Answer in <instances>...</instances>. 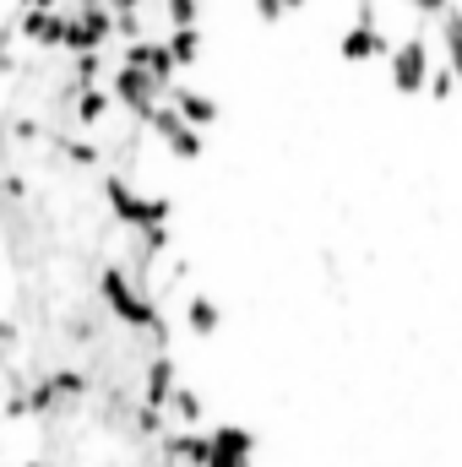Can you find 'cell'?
Instances as JSON below:
<instances>
[{
    "label": "cell",
    "mask_w": 462,
    "mask_h": 467,
    "mask_svg": "<svg viewBox=\"0 0 462 467\" xmlns=\"http://www.w3.org/2000/svg\"><path fill=\"white\" fill-rule=\"evenodd\" d=\"M419 16H441V11H452V0H408Z\"/></svg>",
    "instance_id": "cell-17"
},
{
    "label": "cell",
    "mask_w": 462,
    "mask_h": 467,
    "mask_svg": "<svg viewBox=\"0 0 462 467\" xmlns=\"http://www.w3.org/2000/svg\"><path fill=\"white\" fill-rule=\"evenodd\" d=\"M16 33L33 49H66V5H55V11H16Z\"/></svg>",
    "instance_id": "cell-5"
},
{
    "label": "cell",
    "mask_w": 462,
    "mask_h": 467,
    "mask_svg": "<svg viewBox=\"0 0 462 467\" xmlns=\"http://www.w3.org/2000/svg\"><path fill=\"white\" fill-rule=\"evenodd\" d=\"M250 5H256V16H261V22H283V16H289V11H283V0H250Z\"/></svg>",
    "instance_id": "cell-16"
},
{
    "label": "cell",
    "mask_w": 462,
    "mask_h": 467,
    "mask_svg": "<svg viewBox=\"0 0 462 467\" xmlns=\"http://www.w3.org/2000/svg\"><path fill=\"white\" fill-rule=\"evenodd\" d=\"M174 408H180V419H185V424H196V419H202V397H196V391H174Z\"/></svg>",
    "instance_id": "cell-15"
},
{
    "label": "cell",
    "mask_w": 462,
    "mask_h": 467,
    "mask_svg": "<svg viewBox=\"0 0 462 467\" xmlns=\"http://www.w3.org/2000/svg\"><path fill=\"white\" fill-rule=\"evenodd\" d=\"M169 99H174L180 119H185V125H196V130L218 119V99H207V93H196V88H180V82H174V88H169Z\"/></svg>",
    "instance_id": "cell-8"
},
{
    "label": "cell",
    "mask_w": 462,
    "mask_h": 467,
    "mask_svg": "<svg viewBox=\"0 0 462 467\" xmlns=\"http://www.w3.org/2000/svg\"><path fill=\"white\" fill-rule=\"evenodd\" d=\"M163 93H169V88H163V82H158L152 71H142V66H125V60L115 66V82H110V99H115L120 109H131L136 119H147V115H152V109L163 104Z\"/></svg>",
    "instance_id": "cell-3"
},
{
    "label": "cell",
    "mask_w": 462,
    "mask_h": 467,
    "mask_svg": "<svg viewBox=\"0 0 462 467\" xmlns=\"http://www.w3.org/2000/svg\"><path fill=\"white\" fill-rule=\"evenodd\" d=\"M115 38V11L99 0V5H66V55H88V49H104Z\"/></svg>",
    "instance_id": "cell-1"
},
{
    "label": "cell",
    "mask_w": 462,
    "mask_h": 467,
    "mask_svg": "<svg viewBox=\"0 0 462 467\" xmlns=\"http://www.w3.org/2000/svg\"><path fill=\"white\" fill-rule=\"evenodd\" d=\"M386 71H392V93H403V99H414V93H425V82H430V71H436V60H430V44L414 33V38H403V44H392V55H386Z\"/></svg>",
    "instance_id": "cell-2"
},
{
    "label": "cell",
    "mask_w": 462,
    "mask_h": 467,
    "mask_svg": "<svg viewBox=\"0 0 462 467\" xmlns=\"http://www.w3.org/2000/svg\"><path fill=\"white\" fill-rule=\"evenodd\" d=\"M305 5H310V0H283V11H305Z\"/></svg>",
    "instance_id": "cell-18"
},
{
    "label": "cell",
    "mask_w": 462,
    "mask_h": 467,
    "mask_svg": "<svg viewBox=\"0 0 462 467\" xmlns=\"http://www.w3.org/2000/svg\"><path fill=\"white\" fill-rule=\"evenodd\" d=\"M256 441L245 430H213L207 435V467H250Z\"/></svg>",
    "instance_id": "cell-7"
},
{
    "label": "cell",
    "mask_w": 462,
    "mask_h": 467,
    "mask_svg": "<svg viewBox=\"0 0 462 467\" xmlns=\"http://www.w3.org/2000/svg\"><path fill=\"white\" fill-rule=\"evenodd\" d=\"M441 49H446V66L457 71V82H462V11L457 5L441 11Z\"/></svg>",
    "instance_id": "cell-9"
},
{
    "label": "cell",
    "mask_w": 462,
    "mask_h": 467,
    "mask_svg": "<svg viewBox=\"0 0 462 467\" xmlns=\"http://www.w3.org/2000/svg\"><path fill=\"white\" fill-rule=\"evenodd\" d=\"M191 327L207 337V332H218V305L213 299H191Z\"/></svg>",
    "instance_id": "cell-14"
},
{
    "label": "cell",
    "mask_w": 462,
    "mask_h": 467,
    "mask_svg": "<svg viewBox=\"0 0 462 467\" xmlns=\"http://www.w3.org/2000/svg\"><path fill=\"white\" fill-rule=\"evenodd\" d=\"M338 55H343L348 66H370V60H386L392 55V38H386V27H381L375 11H359L348 22L343 38H338Z\"/></svg>",
    "instance_id": "cell-4"
},
{
    "label": "cell",
    "mask_w": 462,
    "mask_h": 467,
    "mask_svg": "<svg viewBox=\"0 0 462 467\" xmlns=\"http://www.w3.org/2000/svg\"><path fill=\"white\" fill-rule=\"evenodd\" d=\"M425 93H430V99H452V93H457V71H452V66H436L430 82H425Z\"/></svg>",
    "instance_id": "cell-13"
},
{
    "label": "cell",
    "mask_w": 462,
    "mask_h": 467,
    "mask_svg": "<svg viewBox=\"0 0 462 467\" xmlns=\"http://www.w3.org/2000/svg\"><path fill=\"white\" fill-rule=\"evenodd\" d=\"M169 55H174V66H196L202 60V33L196 27H169Z\"/></svg>",
    "instance_id": "cell-11"
},
{
    "label": "cell",
    "mask_w": 462,
    "mask_h": 467,
    "mask_svg": "<svg viewBox=\"0 0 462 467\" xmlns=\"http://www.w3.org/2000/svg\"><path fill=\"white\" fill-rule=\"evenodd\" d=\"M120 60H125V66H142V71H152L163 88H174V71H180V66H174V55H169L163 38H131Z\"/></svg>",
    "instance_id": "cell-6"
},
{
    "label": "cell",
    "mask_w": 462,
    "mask_h": 467,
    "mask_svg": "<svg viewBox=\"0 0 462 467\" xmlns=\"http://www.w3.org/2000/svg\"><path fill=\"white\" fill-rule=\"evenodd\" d=\"M163 16H169V27H196L202 0H163Z\"/></svg>",
    "instance_id": "cell-12"
},
{
    "label": "cell",
    "mask_w": 462,
    "mask_h": 467,
    "mask_svg": "<svg viewBox=\"0 0 462 467\" xmlns=\"http://www.w3.org/2000/svg\"><path fill=\"white\" fill-rule=\"evenodd\" d=\"M110 104H115V99H110V93H104L99 82L77 88V119H82V125H99V119L110 115Z\"/></svg>",
    "instance_id": "cell-10"
}]
</instances>
